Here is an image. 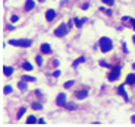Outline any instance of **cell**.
<instances>
[{"label":"cell","instance_id":"cell-1","mask_svg":"<svg viewBox=\"0 0 135 127\" xmlns=\"http://www.w3.org/2000/svg\"><path fill=\"white\" fill-rule=\"evenodd\" d=\"M98 47H100L101 53H110L113 50V41L109 37H101L98 41Z\"/></svg>","mask_w":135,"mask_h":127},{"label":"cell","instance_id":"cell-2","mask_svg":"<svg viewBox=\"0 0 135 127\" xmlns=\"http://www.w3.org/2000/svg\"><path fill=\"white\" fill-rule=\"evenodd\" d=\"M9 45L30 48L31 45H32V41H31V40H24V38H19V40H9Z\"/></svg>","mask_w":135,"mask_h":127},{"label":"cell","instance_id":"cell-3","mask_svg":"<svg viewBox=\"0 0 135 127\" xmlns=\"http://www.w3.org/2000/svg\"><path fill=\"white\" fill-rule=\"evenodd\" d=\"M69 29H71V28L68 27V24H60L57 28H56V29H54L53 34H54L57 38H63V37H66V35H68Z\"/></svg>","mask_w":135,"mask_h":127},{"label":"cell","instance_id":"cell-4","mask_svg":"<svg viewBox=\"0 0 135 127\" xmlns=\"http://www.w3.org/2000/svg\"><path fill=\"white\" fill-rule=\"evenodd\" d=\"M107 79H109V82H116V80L120 79V66L113 67L107 73Z\"/></svg>","mask_w":135,"mask_h":127},{"label":"cell","instance_id":"cell-5","mask_svg":"<svg viewBox=\"0 0 135 127\" xmlns=\"http://www.w3.org/2000/svg\"><path fill=\"white\" fill-rule=\"evenodd\" d=\"M56 105L57 107H66V94H59L56 97Z\"/></svg>","mask_w":135,"mask_h":127},{"label":"cell","instance_id":"cell-6","mask_svg":"<svg viewBox=\"0 0 135 127\" xmlns=\"http://www.w3.org/2000/svg\"><path fill=\"white\" fill-rule=\"evenodd\" d=\"M56 16H57V13H56V10H54V9H47V10H46V13H44V18H46L47 22L54 20V18H56Z\"/></svg>","mask_w":135,"mask_h":127},{"label":"cell","instance_id":"cell-7","mask_svg":"<svg viewBox=\"0 0 135 127\" xmlns=\"http://www.w3.org/2000/svg\"><path fill=\"white\" fill-rule=\"evenodd\" d=\"M125 85L126 83H123V85H119L118 86V89H116V94H119L122 98L125 101H129V97H128V94H126V91H125Z\"/></svg>","mask_w":135,"mask_h":127},{"label":"cell","instance_id":"cell-8","mask_svg":"<svg viewBox=\"0 0 135 127\" xmlns=\"http://www.w3.org/2000/svg\"><path fill=\"white\" fill-rule=\"evenodd\" d=\"M74 97L76 98V99H85V98L88 97V89H79V91H76L74 94Z\"/></svg>","mask_w":135,"mask_h":127},{"label":"cell","instance_id":"cell-9","mask_svg":"<svg viewBox=\"0 0 135 127\" xmlns=\"http://www.w3.org/2000/svg\"><path fill=\"white\" fill-rule=\"evenodd\" d=\"M40 51H41V54H46V56H50V54L53 53L50 44H41V45H40Z\"/></svg>","mask_w":135,"mask_h":127},{"label":"cell","instance_id":"cell-10","mask_svg":"<svg viewBox=\"0 0 135 127\" xmlns=\"http://www.w3.org/2000/svg\"><path fill=\"white\" fill-rule=\"evenodd\" d=\"M35 7V0H27L24 4V12H30Z\"/></svg>","mask_w":135,"mask_h":127},{"label":"cell","instance_id":"cell-11","mask_svg":"<svg viewBox=\"0 0 135 127\" xmlns=\"http://www.w3.org/2000/svg\"><path fill=\"white\" fill-rule=\"evenodd\" d=\"M125 83L131 85V86H135V73H128V76L125 79Z\"/></svg>","mask_w":135,"mask_h":127},{"label":"cell","instance_id":"cell-12","mask_svg":"<svg viewBox=\"0 0 135 127\" xmlns=\"http://www.w3.org/2000/svg\"><path fill=\"white\" fill-rule=\"evenodd\" d=\"M21 69H22V70H27V72H31V70H34V66L30 63V61H22Z\"/></svg>","mask_w":135,"mask_h":127},{"label":"cell","instance_id":"cell-13","mask_svg":"<svg viewBox=\"0 0 135 127\" xmlns=\"http://www.w3.org/2000/svg\"><path fill=\"white\" fill-rule=\"evenodd\" d=\"M3 75L4 76H12V75H13V67L3 66Z\"/></svg>","mask_w":135,"mask_h":127},{"label":"cell","instance_id":"cell-14","mask_svg":"<svg viewBox=\"0 0 135 127\" xmlns=\"http://www.w3.org/2000/svg\"><path fill=\"white\" fill-rule=\"evenodd\" d=\"M37 121H38V118L35 117V115H28L27 120H25V123L27 124H35Z\"/></svg>","mask_w":135,"mask_h":127},{"label":"cell","instance_id":"cell-15","mask_svg":"<svg viewBox=\"0 0 135 127\" xmlns=\"http://www.w3.org/2000/svg\"><path fill=\"white\" fill-rule=\"evenodd\" d=\"M35 64H37L38 67H41L44 64V60H43V54H38V56H35Z\"/></svg>","mask_w":135,"mask_h":127},{"label":"cell","instance_id":"cell-16","mask_svg":"<svg viewBox=\"0 0 135 127\" xmlns=\"http://www.w3.org/2000/svg\"><path fill=\"white\" fill-rule=\"evenodd\" d=\"M31 108H32V110H35V111H40V110H43V104L35 101V102L31 104Z\"/></svg>","mask_w":135,"mask_h":127},{"label":"cell","instance_id":"cell-17","mask_svg":"<svg viewBox=\"0 0 135 127\" xmlns=\"http://www.w3.org/2000/svg\"><path fill=\"white\" fill-rule=\"evenodd\" d=\"M85 61V57H78L76 60L74 61V64H72V67H78L79 66V64H82Z\"/></svg>","mask_w":135,"mask_h":127},{"label":"cell","instance_id":"cell-18","mask_svg":"<svg viewBox=\"0 0 135 127\" xmlns=\"http://www.w3.org/2000/svg\"><path fill=\"white\" fill-rule=\"evenodd\" d=\"M22 80H25V82H35V77L34 76H28V75H22V77H21Z\"/></svg>","mask_w":135,"mask_h":127},{"label":"cell","instance_id":"cell-19","mask_svg":"<svg viewBox=\"0 0 135 127\" xmlns=\"http://www.w3.org/2000/svg\"><path fill=\"white\" fill-rule=\"evenodd\" d=\"M18 88H19L21 91H27V82L21 79L19 82H18Z\"/></svg>","mask_w":135,"mask_h":127},{"label":"cell","instance_id":"cell-20","mask_svg":"<svg viewBox=\"0 0 135 127\" xmlns=\"http://www.w3.org/2000/svg\"><path fill=\"white\" fill-rule=\"evenodd\" d=\"M25 111H27V108H25V107H21L19 110H18V113H16V118H18V120H19V118L25 114Z\"/></svg>","mask_w":135,"mask_h":127},{"label":"cell","instance_id":"cell-21","mask_svg":"<svg viewBox=\"0 0 135 127\" xmlns=\"http://www.w3.org/2000/svg\"><path fill=\"white\" fill-rule=\"evenodd\" d=\"M12 92H13V88L9 86V85H6V86L3 88V94L4 95H9V94H12Z\"/></svg>","mask_w":135,"mask_h":127},{"label":"cell","instance_id":"cell-22","mask_svg":"<svg viewBox=\"0 0 135 127\" xmlns=\"http://www.w3.org/2000/svg\"><path fill=\"white\" fill-rule=\"evenodd\" d=\"M74 22H75V27H76V28H81V27H82V24H84V19L75 18V19H74Z\"/></svg>","mask_w":135,"mask_h":127},{"label":"cell","instance_id":"cell-23","mask_svg":"<svg viewBox=\"0 0 135 127\" xmlns=\"http://www.w3.org/2000/svg\"><path fill=\"white\" fill-rule=\"evenodd\" d=\"M74 85H75L74 80H68V82H65V83H63V86H65V89H69V88H72Z\"/></svg>","mask_w":135,"mask_h":127},{"label":"cell","instance_id":"cell-24","mask_svg":"<svg viewBox=\"0 0 135 127\" xmlns=\"http://www.w3.org/2000/svg\"><path fill=\"white\" fill-rule=\"evenodd\" d=\"M101 3H104L106 6H113V4H115V0H101Z\"/></svg>","mask_w":135,"mask_h":127},{"label":"cell","instance_id":"cell-25","mask_svg":"<svg viewBox=\"0 0 135 127\" xmlns=\"http://www.w3.org/2000/svg\"><path fill=\"white\" fill-rule=\"evenodd\" d=\"M98 64H100L101 67H107V69L110 67V64H109L107 61H104V60H100V61H98Z\"/></svg>","mask_w":135,"mask_h":127},{"label":"cell","instance_id":"cell-26","mask_svg":"<svg viewBox=\"0 0 135 127\" xmlns=\"http://www.w3.org/2000/svg\"><path fill=\"white\" fill-rule=\"evenodd\" d=\"M66 110L74 111V110H76V105H75V104H66Z\"/></svg>","mask_w":135,"mask_h":127},{"label":"cell","instance_id":"cell-27","mask_svg":"<svg viewBox=\"0 0 135 127\" xmlns=\"http://www.w3.org/2000/svg\"><path fill=\"white\" fill-rule=\"evenodd\" d=\"M101 12H104L107 16H112V15H113V12H112L110 9H104V7H101Z\"/></svg>","mask_w":135,"mask_h":127},{"label":"cell","instance_id":"cell-28","mask_svg":"<svg viewBox=\"0 0 135 127\" xmlns=\"http://www.w3.org/2000/svg\"><path fill=\"white\" fill-rule=\"evenodd\" d=\"M18 20H19V16H16V15L10 16V22H18Z\"/></svg>","mask_w":135,"mask_h":127},{"label":"cell","instance_id":"cell-29","mask_svg":"<svg viewBox=\"0 0 135 127\" xmlns=\"http://www.w3.org/2000/svg\"><path fill=\"white\" fill-rule=\"evenodd\" d=\"M60 75H62L60 70H54V72H53V76H54V77H59Z\"/></svg>","mask_w":135,"mask_h":127},{"label":"cell","instance_id":"cell-30","mask_svg":"<svg viewBox=\"0 0 135 127\" xmlns=\"http://www.w3.org/2000/svg\"><path fill=\"white\" fill-rule=\"evenodd\" d=\"M122 48H123V53H128V47H126L125 43H122Z\"/></svg>","mask_w":135,"mask_h":127},{"label":"cell","instance_id":"cell-31","mask_svg":"<svg viewBox=\"0 0 135 127\" xmlns=\"http://www.w3.org/2000/svg\"><path fill=\"white\" fill-rule=\"evenodd\" d=\"M129 22H131V27H132V29L135 31V19H131Z\"/></svg>","mask_w":135,"mask_h":127},{"label":"cell","instance_id":"cell-32","mask_svg":"<svg viewBox=\"0 0 135 127\" xmlns=\"http://www.w3.org/2000/svg\"><path fill=\"white\" fill-rule=\"evenodd\" d=\"M37 123H38V124H46V120H44V118H38Z\"/></svg>","mask_w":135,"mask_h":127},{"label":"cell","instance_id":"cell-33","mask_svg":"<svg viewBox=\"0 0 135 127\" xmlns=\"http://www.w3.org/2000/svg\"><path fill=\"white\" fill-rule=\"evenodd\" d=\"M88 6H90L88 3H84V4H82V10H87V9H88Z\"/></svg>","mask_w":135,"mask_h":127},{"label":"cell","instance_id":"cell-34","mask_svg":"<svg viewBox=\"0 0 135 127\" xmlns=\"http://www.w3.org/2000/svg\"><path fill=\"white\" fill-rule=\"evenodd\" d=\"M53 66H59V61L57 60H53Z\"/></svg>","mask_w":135,"mask_h":127},{"label":"cell","instance_id":"cell-35","mask_svg":"<svg viewBox=\"0 0 135 127\" xmlns=\"http://www.w3.org/2000/svg\"><path fill=\"white\" fill-rule=\"evenodd\" d=\"M132 69H134V70H135V63H132Z\"/></svg>","mask_w":135,"mask_h":127},{"label":"cell","instance_id":"cell-36","mask_svg":"<svg viewBox=\"0 0 135 127\" xmlns=\"http://www.w3.org/2000/svg\"><path fill=\"white\" fill-rule=\"evenodd\" d=\"M132 41H134V44H135V35H134V37H132Z\"/></svg>","mask_w":135,"mask_h":127},{"label":"cell","instance_id":"cell-37","mask_svg":"<svg viewBox=\"0 0 135 127\" xmlns=\"http://www.w3.org/2000/svg\"><path fill=\"white\" fill-rule=\"evenodd\" d=\"M38 2H44V0H38Z\"/></svg>","mask_w":135,"mask_h":127}]
</instances>
